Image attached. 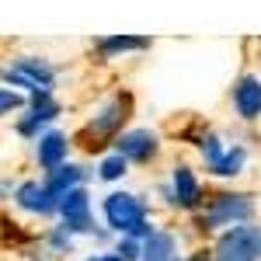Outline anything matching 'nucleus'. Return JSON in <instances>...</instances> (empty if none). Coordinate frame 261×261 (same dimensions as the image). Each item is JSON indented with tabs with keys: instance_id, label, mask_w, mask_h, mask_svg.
<instances>
[{
	"instance_id": "1",
	"label": "nucleus",
	"mask_w": 261,
	"mask_h": 261,
	"mask_svg": "<svg viewBox=\"0 0 261 261\" xmlns=\"http://www.w3.org/2000/svg\"><path fill=\"white\" fill-rule=\"evenodd\" d=\"M105 220L108 226L119 233V237H133V241H146V237H153V223H150V209H146V202L140 195H133V192H112L108 199H105Z\"/></svg>"
},
{
	"instance_id": "2",
	"label": "nucleus",
	"mask_w": 261,
	"mask_h": 261,
	"mask_svg": "<svg viewBox=\"0 0 261 261\" xmlns=\"http://www.w3.org/2000/svg\"><path fill=\"white\" fill-rule=\"evenodd\" d=\"M213 261H261V226L241 223V226L223 230Z\"/></svg>"
},
{
	"instance_id": "3",
	"label": "nucleus",
	"mask_w": 261,
	"mask_h": 261,
	"mask_svg": "<svg viewBox=\"0 0 261 261\" xmlns=\"http://www.w3.org/2000/svg\"><path fill=\"white\" fill-rule=\"evenodd\" d=\"M251 216H254L251 195L223 192V195H213V199H209V209H205V216H202V226H205V230H230V226L251 223Z\"/></svg>"
},
{
	"instance_id": "4",
	"label": "nucleus",
	"mask_w": 261,
	"mask_h": 261,
	"mask_svg": "<svg viewBox=\"0 0 261 261\" xmlns=\"http://www.w3.org/2000/svg\"><path fill=\"white\" fill-rule=\"evenodd\" d=\"M4 81L14 84V87H24L28 94H35V91H53V84H56V70L49 66V60L21 56V60H14L7 70H4Z\"/></svg>"
},
{
	"instance_id": "5",
	"label": "nucleus",
	"mask_w": 261,
	"mask_h": 261,
	"mask_svg": "<svg viewBox=\"0 0 261 261\" xmlns=\"http://www.w3.org/2000/svg\"><path fill=\"white\" fill-rule=\"evenodd\" d=\"M60 101L53 98V91H35L32 98H28V115L18 122V133L21 136H28V140H39L42 129L49 125L53 119H60Z\"/></svg>"
},
{
	"instance_id": "6",
	"label": "nucleus",
	"mask_w": 261,
	"mask_h": 261,
	"mask_svg": "<svg viewBox=\"0 0 261 261\" xmlns=\"http://www.w3.org/2000/svg\"><path fill=\"white\" fill-rule=\"evenodd\" d=\"M60 216H63V226L77 237V233H94V216H91V195L87 188H73L60 199Z\"/></svg>"
},
{
	"instance_id": "7",
	"label": "nucleus",
	"mask_w": 261,
	"mask_h": 261,
	"mask_svg": "<svg viewBox=\"0 0 261 261\" xmlns=\"http://www.w3.org/2000/svg\"><path fill=\"white\" fill-rule=\"evenodd\" d=\"M115 153L125 157L129 164H150L161 153V140L150 129H129V133H122L115 140Z\"/></svg>"
},
{
	"instance_id": "8",
	"label": "nucleus",
	"mask_w": 261,
	"mask_h": 261,
	"mask_svg": "<svg viewBox=\"0 0 261 261\" xmlns=\"http://www.w3.org/2000/svg\"><path fill=\"white\" fill-rule=\"evenodd\" d=\"M125 112H129V98H122V94L108 98V101L98 108V115L91 119L87 133H91V136H98V140H105V136H115V133L122 129V122L129 119Z\"/></svg>"
},
{
	"instance_id": "9",
	"label": "nucleus",
	"mask_w": 261,
	"mask_h": 261,
	"mask_svg": "<svg viewBox=\"0 0 261 261\" xmlns=\"http://www.w3.org/2000/svg\"><path fill=\"white\" fill-rule=\"evenodd\" d=\"M171 205H178V209H199L202 202V188H199V178H195V171L188 167V164H178L174 171H171Z\"/></svg>"
},
{
	"instance_id": "10",
	"label": "nucleus",
	"mask_w": 261,
	"mask_h": 261,
	"mask_svg": "<svg viewBox=\"0 0 261 261\" xmlns=\"http://www.w3.org/2000/svg\"><path fill=\"white\" fill-rule=\"evenodd\" d=\"M14 202H18L24 213H35V216H53V213H60V199H56L45 185H39V181H24V185H18Z\"/></svg>"
},
{
	"instance_id": "11",
	"label": "nucleus",
	"mask_w": 261,
	"mask_h": 261,
	"mask_svg": "<svg viewBox=\"0 0 261 261\" xmlns=\"http://www.w3.org/2000/svg\"><path fill=\"white\" fill-rule=\"evenodd\" d=\"M233 108L247 122L261 119V77L258 73H244L241 81L233 84Z\"/></svg>"
},
{
	"instance_id": "12",
	"label": "nucleus",
	"mask_w": 261,
	"mask_h": 261,
	"mask_svg": "<svg viewBox=\"0 0 261 261\" xmlns=\"http://www.w3.org/2000/svg\"><path fill=\"white\" fill-rule=\"evenodd\" d=\"M66 150H70V140H66L63 133H56V129L42 133L39 140H35V157H39V164L45 167V174L66 164Z\"/></svg>"
},
{
	"instance_id": "13",
	"label": "nucleus",
	"mask_w": 261,
	"mask_h": 261,
	"mask_svg": "<svg viewBox=\"0 0 261 261\" xmlns=\"http://www.w3.org/2000/svg\"><path fill=\"white\" fill-rule=\"evenodd\" d=\"M42 185H45L56 199H63L66 192H73V188L84 185V167H77V164H63V167H56V171H49Z\"/></svg>"
},
{
	"instance_id": "14",
	"label": "nucleus",
	"mask_w": 261,
	"mask_h": 261,
	"mask_svg": "<svg viewBox=\"0 0 261 261\" xmlns=\"http://www.w3.org/2000/svg\"><path fill=\"white\" fill-rule=\"evenodd\" d=\"M174 251H178L174 233H167V230H153V237L143 241L140 261H174Z\"/></svg>"
},
{
	"instance_id": "15",
	"label": "nucleus",
	"mask_w": 261,
	"mask_h": 261,
	"mask_svg": "<svg viewBox=\"0 0 261 261\" xmlns=\"http://www.w3.org/2000/svg\"><path fill=\"white\" fill-rule=\"evenodd\" d=\"M244 164H247V150H244L241 143H233V146H226L223 150V157L209 171L216 174V178H233V174H241L244 171Z\"/></svg>"
},
{
	"instance_id": "16",
	"label": "nucleus",
	"mask_w": 261,
	"mask_h": 261,
	"mask_svg": "<svg viewBox=\"0 0 261 261\" xmlns=\"http://www.w3.org/2000/svg\"><path fill=\"white\" fill-rule=\"evenodd\" d=\"M101 56L115 60L122 53H140V49H150V39H136V35H112V39H101L98 42Z\"/></svg>"
},
{
	"instance_id": "17",
	"label": "nucleus",
	"mask_w": 261,
	"mask_h": 261,
	"mask_svg": "<svg viewBox=\"0 0 261 261\" xmlns=\"http://www.w3.org/2000/svg\"><path fill=\"white\" fill-rule=\"evenodd\" d=\"M125 171H129V161L119 157V153H112V157H105V161L98 164V178L101 181H119V178H125Z\"/></svg>"
},
{
	"instance_id": "18",
	"label": "nucleus",
	"mask_w": 261,
	"mask_h": 261,
	"mask_svg": "<svg viewBox=\"0 0 261 261\" xmlns=\"http://www.w3.org/2000/svg\"><path fill=\"white\" fill-rule=\"evenodd\" d=\"M21 105H24V98H21L18 91H11V87H0V119H4V115H11V112H18Z\"/></svg>"
},
{
	"instance_id": "19",
	"label": "nucleus",
	"mask_w": 261,
	"mask_h": 261,
	"mask_svg": "<svg viewBox=\"0 0 261 261\" xmlns=\"http://www.w3.org/2000/svg\"><path fill=\"white\" fill-rule=\"evenodd\" d=\"M115 254H119L122 261H140L143 244H140V241H133V237H119V247H115Z\"/></svg>"
},
{
	"instance_id": "20",
	"label": "nucleus",
	"mask_w": 261,
	"mask_h": 261,
	"mask_svg": "<svg viewBox=\"0 0 261 261\" xmlns=\"http://www.w3.org/2000/svg\"><path fill=\"white\" fill-rule=\"evenodd\" d=\"M49 244H53V247H56V251H70V247H73V233H70V230H66V226H56V230H53V233H49Z\"/></svg>"
},
{
	"instance_id": "21",
	"label": "nucleus",
	"mask_w": 261,
	"mask_h": 261,
	"mask_svg": "<svg viewBox=\"0 0 261 261\" xmlns=\"http://www.w3.org/2000/svg\"><path fill=\"white\" fill-rule=\"evenodd\" d=\"M87 261H122V258L115 254V251H101V254H91Z\"/></svg>"
},
{
	"instance_id": "22",
	"label": "nucleus",
	"mask_w": 261,
	"mask_h": 261,
	"mask_svg": "<svg viewBox=\"0 0 261 261\" xmlns=\"http://www.w3.org/2000/svg\"><path fill=\"white\" fill-rule=\"evenodd\" d=\"M188 261H209V258H205V254H192Z\"/></svg>"
},
{
	"instance_id": "23",
	"label": "nucleus",
	"mask_w": 261,
	"mask_h": 261,
	"mask_svg": "<svg viewBox=\"0 0 261 261\" xmlns=\"http://www.w3.org/2000/svg\"><path fill=\"white\" fill-rule=\"evenodd\" d=\"M174 261H178V258H174Z\"/></svg>"
}]
</instances>
